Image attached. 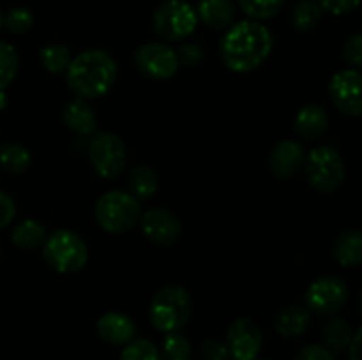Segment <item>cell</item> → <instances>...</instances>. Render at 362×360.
I'll list each match as a JSON object with an SVG mask.
<instances>
[{"mask_svg":"<svg viewBox=\"0 0 362 360\" xmlns=\"http://www.w3.org/2000/svg\"><path fill=\"white\" fill-rule=\"evenodd\" d=\"M274 46L271 30L255 20H243L226 30L221 41V60L232 73L246 74L269 59Z\"/></svg>","mask_w":362,"mask_h":360,"instance_id":"6da1fadb","label":"cell"},{"mask_svg":"<svg viewBox=\"0 0 362 360\" xmlns=\"http://www.w3.org/2000/svg\"><path fill=\"white\" fill-rule=\"evenodd\" d=\"M67 87L76 97L98 99L108 94L117 80V64L105 49H85L71 59L66 71Z\"/></svg>","mask_w":362,"mask_h":360,"instance_id":"7a4b0ae2","label":"cell"},{"mask_svg":"<svg viewBox=\"0 0 362 360\" xmlns=\"http://www.w3.org/2000/svg\"><path fill=\"white\" fill-rule=\"evenodd\" d=\"M193 314V300L184 286L168 284L159 289L151 300L148 316L152 325L163 334L180 332Z\"/></svg>","mask_w":362,"mask_h":360,"instance_id":"3957f363","label":"cell"},{"mask_svg":"<svg viewBox=\"0 0 362 360\" xmlns=\"http://www.w3.org/2000/svg\"><path fill=\"white\" fill-rule=\"evenodd\" d=\"M45 261L60 274H73L87 265L88 249L80 235L69 229H55L42 242Z\"/></svg>","mask_w":362,"mask_h":360,"instance_id":"277c9868","label":"cell"},{"mask_svg":"<svg viewBox=\"0 0 362 360\" xmlns=\"http://www.w3.org/2000/svg\"><path fill=\"white\" fill-rule=\"evenodd\" d=\"M95 221L113 235L127 233L140 221V201L124 191L105 193L95 203Z\"/></svg>","mask_w":362,"mask_h":360,"instance_id":"5b68a950","label":"cell"},{"mask_svg":"<svg viewBox=\"0 0 362 360\" xmlns=\"http://www.w3.org/2000/svg\"><path fill=\"white\" fill-rule=\"evenodd\" d=\"M304 168L310 186L320 194H332L345 180V162L341 154L331 145L313 148L304 159Z\"/></svg>","mask_w":362,"mask_h":360,"instance_id":"8992f818","label":"cell"},{"mask_svg":"<svg viewBox=\"0 0 362 360\" xmlns=\"http://www.w3.org/2000/svg\"><path fill=\"white\" fill-rule=\"evenodd\" d=\"M198 23L197 11L186 0H165L152 14V27L161 39L179 42L189 37Z\"/></svg>","mask_w":362,"mask_h":360,"instance_id":"52a82bcc","label":"cell"},{"mask_svg":"<svg viewBox=\"0 0 362 360\" xmlns=\"http://www.w3.org/2000/svg\"><path fill=\"white\" fill-rule=\"evenodd\" d=\"M88 159L101 179H115L126 166V145L113 133H94L88 138Z\"/></svg>","mask_w":362,"mask_h":360,"instance_id":"ba28073f","label":"cell"},{"mask_svg":"<svg viewBox=\"0 0 362 360\" xmlns=\"http://www.w3.org/2000/svg\"><path fill=\"white\" fill-rule=\"evenodd\" d=\"M304 300H306V309L311 313L318 316H334L349 300V286L341 277L324 275L311 282Z\"/></svg>","mask_w":362,"mask_h":360,"instance_id":"9c48e42d","label":"cell"},{"mask_svg":"<svg viewBox=\"0 0 362 360\" xmlns=\"http://www.w3.org/2000/svg\"><path fill=\"white\" fill-rule=\"evenodd\" d=\"M133 60L136 69L154 81L170 80L179 71L175 49L165 42H145L134 52Z\"/></svg>","mask_w":362,"mask_h":360,"instance_id":"30bf717a","label":"cell"},{"mask_svg":"<svg viewBox=\"0 0 362 360\" xmlns=\"http://www.w3.org/2000/svg\"><path fill=\"white\" fill-rule=\"evenodd\" d=\"M264 335L250 318H237L226 330V349L233 360H257Z\"/></svg>","mask_w":362,"mask_h":360,"instance_id":"8fae6325","label":"cell"},{"mask_svg":"<svg viewBox=\"0 0 362 360\" xmlns=\"http://www.w3.org/2000/svg\"><path fill=\"white\" fill-rule=\"evenodd\" d=\"M362 76L357 69H345L336 73L329 83V95L339 113L346 116H359L362 113L361 95Z\"/></svg>","mask_w":362,"mask_h":360,"instance_id":"7c38bea8","label":"cell"},{"mask_svg":"<svg viewBox=\"0 0 362 360\" xmlns=\"http://www.w3.org/2000/svg\"><path fill=\"white\" fill-rule=\"evenodd\" d=\"M141 232L156 246L170 247L179 240L182 224L170 208L156 207L145 212L141 217Z\"/></svg>","mask_w":362,"mask_h":360,"instance_id":"4fadbf2b","label":"cell"},{"mask_svg":"<svg viewBox=\"0 0 362 360\" xmlns=\"http://www.w3.org/2000/svg\"><path fill=\"white\" fill-rule=\"evenodd\" d=\"M304 159H306V154H304L303 145L293 140H283L272 148L269 155V168L276 179L288 180L300 172Z\"/></svg>","mask_w":362,"mask_h":360,"instance_id":"5bb4252c","label":"cell"},{"mask_svg":"<svg viewBox=\"0 0 362 360\" xmlns=\"http://www.w3.org/2000/svg\"><path fill=\"white\" fill-rule=\"evenodd\" d=\"M95 330L103 341L113 346H126L136 335V327H134L133 320L126 314L115 313V311L103 314L95 323Z\"/></svg>","mask_w":362,"mask_h":360,"instance_id":"9a60e30c","label":"cell"},{"mask_svg":"<svg viewBox=\"0 0 362 360\" xmlns=\"http://www.w3.org/2000/svg\"><path fill=\"white\" fill-rule=\"evenodd\" d=\"M197 18L212 30H228L235 23L237 7L232 0H200Z\"/></svg>","mask_w":362,"mask_h":360,"instance_id":"2e32d148","label":"cell"},{"mask_svg":"<svg viewBox=\"0 0 362 360\" xmlns=\"http://www.w3.org/2000/svg\"><path fill=\"white\" fill-rule=\"evenodd\" d=\"M62 120L66 127H69L73 133L81 138H90L98 127V116L94 109L85 99L74 97L66 102L62 109Z\"/></svg>","mask_w":362,"mask_h":360,"instance_id":"e0dca14e","label":"cell"},{"mask_svg":"<svg viewBox=\"0 0 362 360\" xmlns=\"http://www.w3.org/2000/svg\"><path fill=\"white\" fill-rule=\"evenodd\" d=\"M329 127V116L324 108L317 104H308L293 119V131L297 136L306 141H315L324 136Z\"/></svg>","mask_w":362,"mask_h":360,"instance_id":"ac0fdd59","label":"cell"},{"mask_svg":"<svg viewBox=\"0 0 362 360\" xmlns=\"http://www.w3.org/2000/svg\"><path fill=\"white\" fill-rule=\"evenodd\" d=\"M311 314L303 306H286L278 313L274 320V330L281 337L293 339L303 335L310 328Z\"/></svg>","mask_w":362,"mask_h":360,"instance_id":"d6986e66","label":"cell"},{"mask_svg":"<svg viewBox=\"0 0 362 360\" xmlns=\"http://www.w3.org/2000/svg\"><path fill=\"white\" fill-rule=\"evenodd\" d=\"M334 258L341 267L356 268L362 261V233L359 229L343 232L334 242Z\"/></svg>","mask_w":362,"mask_h":360,"instance_id":"ffe728a7","label":"cell"},{"mask_svg":"<svg viewBox=\"0 0 362 360\" xmlns=\"http://www.w3.org/2000/svg\"><path fill=\"white\" fill-rule=\"evenodd\" d=\"M129 189L136 200H151L159 187L158 173L148 164H138L129 173Z\"/></svg>","mask_w":362,"mask_h":360,"instance_id":"44dd1931","label":"cell"},{"mask_svg":"<svg viewBox=\"0 0 362 360\" xmlns=\"http://www.w3.org/2000/svg\"><path fill=\"white\" fill-rule=\"evenodd\" d=\"M13 244L21 251H34L45 242L46 229L45 226L34 219H25V221L18 222L16 228L13 229Z\"/></svg>","mask_w":362,"mask_h":360,"instance_id":"7402d4cb","label":"cell"},{"mask_svg":"<svg viewBox=\"0 0 362 360\" xmlns=\"http://www.w3.org/2000/svg\"><path fill=\"white\" fill-rule=\"evenodd\" d=\"M322 335H324L325 348L331 349V352H345L349 348L350 341L354 337V330L350 327V323L343 318L332 316L327 323L324 325V330H322Z\"/></svg>","mask_w":362,"mask_h":360,"instance_id":"603a6c76","label":"cell"},{"mask_svg":"<svg viewBox=\"0 0 362 360\" xmlns=\"http://www.w3.org/2000/svg\"><path fill=\"white\" fill-rule=\"evenodd\" d=\"M324 11L317 0H299L292 9V25L297 32H311L320 25Z\"/></svg>","mask_w":362,"mask_h":360,"instance_id":"cb8c5ba5","label":"cell"},{"mask_svg":"<svg viewBox=\"0 0 362 360\" xmlns=\"http://www.w3.org/2000/svg\"><path fill=\"white\" fill-rule=\"evenodd\" d=\"M32 164V155L23 145L20 143H7L0 147V166L6 172L20 175L25 173Z\"/></svg>","mask_w":362,"mask_h":360,"instance_id":"d4e9b609","label":"cell"},{"mask_svg":"<svg viewBox=\"0 0 362 360\" xmlns=\"http://www.w3.org/2000/svg\"><path fill=\"white\" fill-rule=\"evenodd\" d=\"M39 62L52 74L66 73L71 64L69 48L64 44H46L39 52Z\"/></svg>","mask_w":362,"mask_h":360,"instance_id":"484cf974","label":"cell"},{"mask_svg":"<svg viewBox=\"0 0 362 360\" xmlns=\"http://www.w3.org/2000/svg\"><path fill=\"white\" fill-rule=\"evenodd\" d=\"M285 2L286 0H237V6L246 16H250V20L260 21L276 16Z\"/></svg>","mask_w":362,"mask_h":360,"instance_id":"4316f807","label":"cell"},{"mask_svg":"<svg viewBox=\"0 0 362 360\" xmlns=\"http://www.w3.org/2000/svg\"><path fill=\"white\" fill-rule=\"evenodd\" d=\"M159 353H161L163 360H191L193 348H191V342L186 335H182L180 332H172L163 339Z\"/></svg>","mask_w":362,"mask_h":360,"instance_id":"83f0119b","label":"cell"},{"mask_svg":"<svg viewBox=\"0 0 362 360\" xmlns=\"http://www.w3.org/2000/svg\"><path fill=\"white\" fill-rule=\"evenodd\" d=\"M20 67V56L9 42L0 41V92L9 87L11 81L16 78Z\"/></svg>","mask_w":362,"mask_h":360,"instance_id":"f1b7e54d","label":"cell"},{"mask_svg":"<svg viewBox=\"0 0 362 360\" xmlns=\"http://www.w3.org/2000/svg\"><path fill=\"white\" fill-rule=\"evenodd\" d=\"M32 27H34V14L27 7H11L4 14V28L11 34H27Z\"/></svg>","mask_w":362,"mask_h":360,"instance_id":"f546056e","label":"cell"},{"mask_svg":"<svg viewBox=\"0 0 362 360\" xmlns=\"http://www.w3.org/2000/svg\"><path fill=\"white\" fill-rule=\"evenodd\" d=\"M120 360H163L159 349L147 339H133L124 346Z\"/></svg>","mask_w":362,"mask_h":360,"instance_id":"4dcf8cb0","label":"cell"},{"mask_svg":"<svg viewBox=\"0 0 362 360\" xmlns=\"http://www.w3.org/2000/svg\"><path fill=\"white\" fill-rule=\"evenodd\" d=\"M343 59L349 64L350 69H357L362 66V34L356 32L350 35L343 44Z\"/></svg>","mask_w":362,"mask_h":360,"instance_id":"1f68e13d","label":"cell"},{"mask_svg":"<svg viewBox=\"0 0 362 360\" xmlns=\"http://www.w3.org/2000/svg\"><path fill=\"white\" fill-rule=\"evenodd\" d=\"M175 53L179 66L194 67L204 60V48L198 42H184L179 46V49H175Z\"/></svg>","mask_w":362,"mask_h":360,"instance_id":"d6a6232c","label":"cell"},{"mask_svg":"<svg viewBox=\"0 0 362 360\" xmlns=\"http://www.w3.org/2000/svg\"><path fill=\"white\" fill-rule=\"evenodd\" d=\"M317 2L325 13L334 14V16H343V14L356 11L359 7L361 0H317Z\"/></svg>","mask_w":362,"mask_h":360,"instance_id":"836d02e7","label":"cell"},{"mask_svg":"<svg viewBox=\"0 0 362 360\" xmlns=\"http://www.w3.org/2000/svg\"><path fill=\"white\" fill-rule=\"evenodd\" d=\"M202 356L204 360H230L228 349L226 344L221 341H216V339H207V341L202 344Z\"/></svg>","mask_w":362,"mask_h":360,"instance_id":"e575fe53","label":"cell"},{"mask_svg":"<svg viewBox=\"0 0 362 360\" xmlns=\"http://www.w3.org/2000/svg\"><path fill=\"white\" fill-rule=\"evenodd\" d=\"M293 360H336L334 353L322 344H308L300 349Z\"/></svg>","mask_w":362,"mask_h":360,"instance_id":"d590c367","label":"cell"},{"mask_svg":"<svg viewBox=\"0 0 362 360\" xmlns=\"http://www.w3.org/2000/svg\"><path fill=\"white\" fill-rule=\"evenodd\" d=\"M14 215H16V205H14L13 198L0 191V229L13 222Z\"/></svg>","mask_w":362,"mask_h":360,"instance_id":"8d00e7d4","label":"cell"},{"mask_svg":"<svg viewBox=\"0 0 362 360\" xmlns=\"http://www.w3.org/2000/svg\"><path fill=\"white\" fill-rule=\"evenodd\" d=\"M361 335L362 332H354V337L349 344V360H361Z\"/></svg>","mask_w":362,"mask_h":360,"instance_id":"74e56055","label":"cell"},{"mask_svg":"<svg viewBox=\"0 0 362 360\" xmlns=\"http://www.w3.org/2000/svg\"><path fill=\"white\" fill-rule=\"evenodd\" d=\"M6 102H7V99H6V95H4V90H2V92H0V109L6 106Z\"/></svg>","mask_w":362,"mask_h":360,"instance_id":"f35d334b","label":"cell"},{"mask_svg":"<svg viewBox=\"0 0 362 360\" xmlns=\"http://www.w3.org/2000/svg\"><path fill=\"white\" fill-rule=\"evenodd\" d=\"M2 27H4V13L2 9H0V30H2Z\"/></svg>","mask_w":362,"mask_h":360,"instance_id":"ab89813d","label":"cell"},{"mask_svg":"<svg viewBox=\"0 0 362 360\" xmlns=\"http://www.w3.org/2000/svg\"><path fill=\"white\" fill-rule=\"evenodd\" d=\"M0 256H2V251H0Z\"/></svg>","mask_w":362,"mask_h":360,"instance_id":"60d3db41","label":"cell"}]
</instances>
